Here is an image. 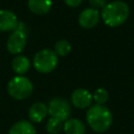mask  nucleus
I'll use <instances>...</instances> for the list:
<instances>
[{
    "mask_svg": "<svg viewBox=\"0 0 134 134\" xmlns=\"http://www.w3.org/2000/svg\"><path fill=\"white\" fill-rule=\"evenodd\" d=\"M89 3L91 7L99 9V8H103L108 3V0H89Z\"/></svg>",
    "mask_w": 134,
    "mask_h": 134,
    "instance_id": "a211bd4d",
    "label": "nucleus"
},
{
    "mask_svg": "<svg viewBox=\"0 0 134 134\" xmlns=\"http://www.w3.org/2000/svg\"><path fill=\"white\" fill-rule=\"evenodd\" d=\"M48 114V107L46 104L38 102L30 106L28 110V117L34 122H41Z\"/></svg>",
    "mask_w": 134,
    "mask_h": 134,
    "instance_id": "9d476101",
    "label": "nucleus"
},
{
    "mask_svg": "<svg viewBox=\"0 0 134 134\" xmlns=\"http://www.w3.org/2000/svg\"><path fill=\"white\" fill-rule=\"evenodd\" d=\"M93 100L98 104V105H104L107 100H108V97H109V94H108V91L105 89V88H97L93 95Z\"/></svg>",
    "mask_w": 134,
    "mask_h": 134,
    "instance_id": "f3484780",
    "label": "nucleus"
},
{
    "mask_svg": "<svg viewBox=\"0 0 134 134\" xmlns=\"http://www.w3.org/2000/svg\"><path fill=\"white\" fill-rule=\"evenodd\" d=\"M58 54L50 49L39 50L34 57V66L41 73L52 71L58 65Z\"/></svg>",
    "mask_w": 134,
    "mask_h": 134,
    "instance_id": "20e7f679",
    "label": "nucleus"
},
{
    "mask_svg": "<svg viewBox=\"0 0 134 134\" xmlns=\"http://www.w3.org/2000/svg\"><path fill=\"white\" fill-rule=\"evenodd\" d=\"M100 20V13L98 9L89 7L85 8L84 10L81 12L79 16V24L86 29H90L95 27Z\"/></svg>",
    "mask_w": 134,
    "mask_h": 134,
    "instance_id": "0eeeda50",
    "label": "nucleus"
},
{
    "mask_svg": "<svg viewBox=\"0 0 134 134\" xmlns=\"http://www.w3.org/2000/svg\"><path fill=\"white\" fill-rule=\"evenodd\" d=\"M52 5L51 0H28V8L37 15L47 14Z\"/></svg>",
    "mask_w": 134,
    "mask_h": 134,
    "instance_id": "9b49d317",
    "label": "nucleus"
},
{
    "mask_svg": "<svg viewBox=\"0 0 134 134\" xmlns=\"http://www.w3.org/2000/svg\"><path fill=\"white\" fill-rule=\"evenodd\" d=\"M63 130L66 134H84L85 125L77 118H68L64 121Z\"/></svg>",
    "mask_w": 134,
    "mask_h": 134,
    "instance_id": "f8f14e48",
    "label": "nucleus"
},
{
    "mask_svg": "<svg viewBox=\"0 0 134 134\" xmlns=\"http://www.w3.org/2000/svg\"><path fill=\"white\" fill-rule=\"evenodd\" d=\"M34 86L31 82L22 75H18L13 77L7 84V92L8 94L18 100H22L30 96L32 93Z\"/></svg>",
    "mask_w": 134,
    "mask_h": 134,
    "instance_id": "7ed1b4c3",
    "label": "nucleus"
},
{
    "mask_svg": "<svg viewBox=\"0 0 134 134\" xmlns=\"http://www.w3.org/2000/svg\"><path fill=\"white\" fill-rule=\"evenodd\" d=\"M17 16L8 9H0V31H13L18 26Z\"/></svg>",
    "mask_w": 134,
    "mask_h": 134,
    "instance_id": "1a4fd4ad",
    "label": "nucleus"
},
{
    "mask_svg": "<svg viewBox=\"0 0 134 134\" xmlns=\"http://www.w3.org/2000/svg\"><path fill=\"white\" fill-rule=\"evenodd\" d=\"M64 2L70 7H77L83 2V0H64Z\"/></svg>",
    "mask_w": 134,
    "mask_h": 134,
    "instance_id": "6ab92c4d",
    "label": "nucleus"
},
{
    "mask_svg": "<svg viewBox=\"0 0 134 134\" xmlns=\"http://www.w3.org/2000/svg\"><path fill=\"white\" fill-rule=\"evenodd\" d=\"M92 94L89 90L84 88L75 89L71 94V103L77 109H86L92 104Z\"/></svg>",
    "mask_w": 134,
    "mask_h": 134,
    "instance_id": "6e6552de",
    "label": "nucleus"
},
{
    "mask_svg": "<svg viewBox=\"0 0 134 134\" xmlns=\"http://www.w3.org/2000/svg\"><path fill=\"white\" fill-rule=\"evenodd\" d=\"M63 126H64L63 120L55 118V117H50L47 120L46 130L49 134H59L63 130Z\"/></svg>",
    "mask_w": 134,
    "mask_h": 134,
    "instance_id": "2eb2a0df",
    "label": "nucleus"
},
{
    "mask_svg": "<svg viewBox=\"0 0 134 134\" xmlns=\"http://www.w3.org/2000/svg\"><path fill=\"white\" fill-rule=\"evenodd\" d=\"M130 16L129 5L121 0L108 2L100 12V18L109 27H118L124 24Z\"/></svg>",
    "mask_w": 134,
    "mask_h": 134,
    "instance_id": "f257e3e1",
    "label": "nucleus"
},
{
    "mask_svg": "<svg viewBox=\"0 0 134 134\" xmlns=\"http://www.w3.org/2000/svg\"><path fill=\"white\" fill-rule=\"evenodd\" d=\"M26 32L24 30V24L23 23H18V26L13 32L9 35L7 42H6V48L8 52L13 54H18L20 53L26 45Z\"/></svg>",
    "mask_w": 134,
    "mask_h": 134,
    "instance_id": "39448f33",
    "label": "nucleus"
},
{
    "mask_svg": "<svg viewBox=\"0 0 134 134\" xmlns=\"http://www.w3.org/2000/svg\"><path fill=\"white\" fill-rule=\"evenodd\" d=\"M112 113L104 105L90 106L86 113V120L89 127L97 133L106 132L112 125Z\"/></svg>",
    "mask_w": 134,
    "mask_h": 134,
    "instance_id": "f03ea898",
    "label": "nucleus"
},
{
    "mask_svg": "<svg viewBox=\"0 0 134 134\" xmlns=\"http://www.w3.org/2000/svg\"><path fill=\"white\" fill-rule=\"evenodd\" d=\"M48 113L51 117L59 118L63 121L67 120L71 115V106L70 104L62 97H54L49 100L48 105Z\"/></svg>",
    "mask_w": 134,
    "mask_h": 134,
    "instance_id": "423d86ee",
    "label": "nucleus"
},
{
    "mask_svg": "<svg viewBox=\"0 0 134 134\" xmlns=\"http://www.w3.org/2000/svg\"><path fill=\"white\" fill-rule=\"evenodd\" d=\"M29 67H30V62H29L28 58L25 55H17L12 61L13 70L19 75L26 73L28 71Z\"/></svg>",
    "mask_w": 134,
    "mask_h": 134,
    "instance_id": "4468645a",
    "label": "nucleus"
},
{
    "mask_svg": "<svg viewBox=\"0 0 134 134\" xmlns=\"http://www.w3.org/2000/svg\"><path fill=\"white\" fill-rule=\"evenodd\" d=\"M71 50V45L67 40H60L54 45V52L60 57L67 55Z\"/></svg>",
    "mask_w": 134,
    "mask_h": 134,
    "instance_id": "dca6fc26",
    "label": "nucleus"
},
{
    "mask_svg": "<svg viewBox=\"0 0 134 134\" xmlns=\"http://www.w3.org/2000/svg\"><path fill=\"white\" fill-rule=\"evenodd\" d=\"M8 134H36V129L31 122L27 120H19L10 127Z\"/></svg>",
    "mask_w": 134,
    "mask_h": 134,
    "instance_id": "ddd939ff",
    "label": "nucleus"
}]
</instances>
